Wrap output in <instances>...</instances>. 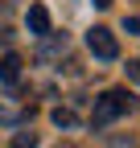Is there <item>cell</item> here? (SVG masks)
Here are the masks:
<instances>
[{
	"label": "cell",
	"instance_id": "obj_6",
	"mask_svg": "<svg viewBox=\"0 0 140 148\" xmlns=\"http://www.w3.org/2000/svg\"><path fill=\"white\" fill-rule=\"evenodd\" d=\"M25 144H37V136H33V132H21V136H12V148H25Z\"/></svg>",
	"mask_w": 140,
	"mask_h": 148
},
{
	"label": "cell",
	"instance_id": "obj_2",
	"mask_svg": "<svg viewBox=\"0 0 140 148\" xmlns=\"http://www.w3.org/2000/svg\"><path fill=\"white\" fill-rule=\"evenodd\" d=\"M86 49H91L95 58H103V62H115V58H119V41H115V33L103 29V25H95L91 33H86Z\"/></svg>",
	"mask_w": 140,
	"mask_h": 148
},
{
	"label": "cell",
	"instance_id": "obj_8",
	"mask_svg": "<svg viewBox=\"0 0 140 148\" xmlns=\"http://www.w3.org/2000/svg\"><path fill=\"white\" fill-rule=\"evenodd\" d=\"M128 33H140V16H128Z\"/></svg>",
	"mask_w": 140,
	"mask_h": 148
},
{
	"label": "cell",
	"instance_id": "obj_5",
	"mask_svg": "<svg viewBox=\"0 0 140 148\" xmlns=\"http://www.w3.org/2000/svg\"><path fill=\"white\" fill-rule=\"evenodd\" d=\"M54 123H58V127H74L78 119H74V111H66V107H58V111H54Z\"/></svg>",
	"mask_w": 140,
	"mask_h": 148
},
{
	"label": "cell",
	"instance_id": "obj_7",
	"mask_svg": "<svg viewBox=\"0 0 140 148\" xmlns=\"http://www.w3.org/2000/svg\"><path fill=\"white\" fill-rule=\"evenodd\" d=\"M128 78H132V82H140V62H128Z\"/></svg>",
	"mask_w": 140,
	"mask_h": 148
},
{
	"label": "cell",
	"instance_id": "obj_1",
	"mask_svg": "<svg viewBox=\"0 0 140 148\" xmlns=\"http://www.w3.org/2000/svg\"><path fill=\"white\" fill-rule=\"evenodd\" d=\"M132 111V95L128 90H103V95L95 99V111H91V123L95 127H107L111 119H119V115H128Z\"/></svg>",
	"mask_w": 140,
	"mask_h": 148
},
{
	"label": "cell",
	"instance_id": "obj_4",
	"mask_svg": "<svg viewBox=\"0 0 140 148\" xmlns=\"http://www.w3.org/2000/svg\"><path fill=\"white\" fill-rule=\"evenodd\" d=\"M21 78V58L16 53H4L0 58V82H16Z\"/></svg>",
	"mask_w": 140,
	"mask_h": 148
},
{
	"label": "cell",
	"instance_id": "obj_3",
	"mask_svg": "<svg viewBox=\"0 0 140 148\" xmlns=\"http://www.w3.org/2000/svg\"><path fill=\"white\" fill-rule=\"evenodd\" d=\"M25 25H29V33H33V37H49V12H45V4H29Z\"/></svg>",
	"mask_w": 140,
	"mask_h": 148
},
{
	"label": "cell",
	"instance_id": "obj_9",
	"mask_svg": "<svg viewBox=\"0 0 140 148\" xmlns=\"http://www.w3.org/2000/svg\"><path fill=\"white\" fill-rule=\"evenodd\" d=\"M95 8H111V0H95Z\"/></svg>",
	"mask_w": 140,
	"mask_h": 148
}]
</instances>
